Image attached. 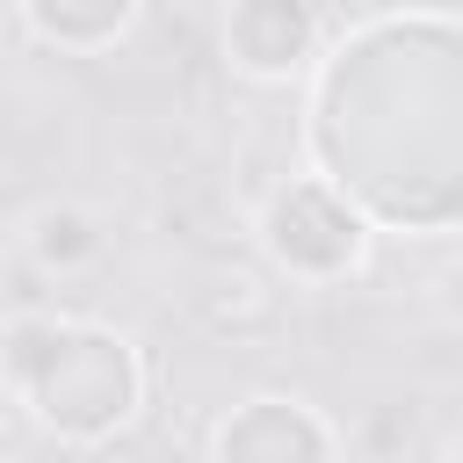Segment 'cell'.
Listing matches in <instances>:
<instances>
[{"mask_svg": "<svg viewBox=\"0 0 463 463\" xmlns=\"http://www.w3.org/2000/svg\"><path fill=\"white\" fill-rule=\"evenodd\" d=\"M354 246H362V224L333 188L297 181V188H282L268 203V253L289 275H333V268L354 260Z\"/></svg>", "mask_w": 463, "mask_h": 463, "instance_id": "obj_2", "label": "cell"}, {"mask_svg": "<svg viewBox=\"0 0 463 463\" xmlns=\"http://www.w3.org/2000/svg\"><path fill=\"white\" fill-rule=\"evenodd\" d=\"M101 239H94V224L80 217V210H43L36 217V260L43 268H72V260H87Z\"/></svg>", "mask_w": 463, "mask_h": 463, "instance_id": "obj_6", "label": "cell"}, {"mask_svg": "<svg viewBox=\"0 0 463 463\" xmlns=\"http://www.w3.org/2000/svg\"><path fill=\"white\" fill-rule=\"evenodd\" d=\"M311 51V14L289 0H246L232 14V58L246 72H289Z\"/></svg>", "mask_w": 463, "mask_h": 463, "instance_id": "obj_4", "label": "cell"}, {"mask_svg": "<svg viewBox=\"0 0 463 463\" xmlns=\"http://www.w3.org/2000/svg\"><path fill=\"white\" fill-rule=\"evenodd\" d=\"M36 36H51V43H109V36H123L130 29V7H29L22 14Z\"/></svg>", "mask_w": 463, "mask_h": 463, "instance_id": "obj_5", "label": "cell"}, {"mask_svg": "<svg viewBox=\"0 0 463 463\" xmlns=\"http://www.w3.org/2000/svg\"><path fill=\"white\" fill-rule=\"evenodd\" d=\"M0 369L29 391L36 420L72 434V441H94V434L123 427L130 405H137V354L101 326L29 318V326L0 333Z\"/></svg>", "mask_w": 463, "mask_h": 463, "instance_id": "obj_1", "label": "cell"}, {"mask_svg": "<svg viewBox=\"0 0 463 463\" xmlns=\"http://www.w3.org/2000/svg\"><path fill=\"white\" fill-rule=\"evenodd\" d=\"M217 463H326V434H318L297 405H282V398H253V405L224 427Z\"/></svg>", "mask_w": 463, "mask_h": 463, "instance_id": "obj_3", "label": "cell"}]
</instances>
